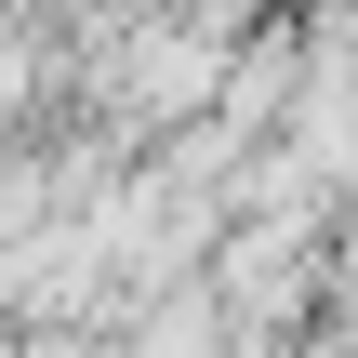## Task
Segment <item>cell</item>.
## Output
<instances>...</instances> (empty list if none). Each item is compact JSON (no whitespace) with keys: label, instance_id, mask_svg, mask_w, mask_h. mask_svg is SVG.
I'll use <instances>...</instances> for the list:
<instances>
[{"label":"cell","instance_id":"cell-1","mask_svg":"<svg viewBox=\"0 0 358 358\" xmlns=\"http://www.w3.org/2000/svg\"><path fill=\"white\" fill-rule=\"evenodd\" d=\"M226 66H239L226 27L186 13V27H133V40L106 53V93H120L133 120H199V106H226Z\"/></svg>","mask_w":358,"mask_h":358}]
</instances>
